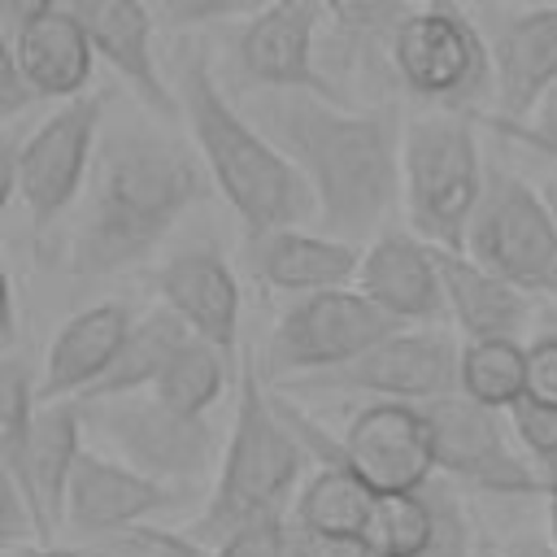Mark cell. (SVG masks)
I'll return each mask as SVG.
<instances>
[{"mask_svg":"<svg viewBox=\"0 0 557 557\" xmlns=\"http://www.w3.org/2000/svg\"><path fill=\"white\" fill-rule=\"evenodd\" d=\"M252 117L296 161L322 231L370 239L400 200V135L392 109H344L318 91H270Z\"/></svg>","mask_w":557,"mask_h":557,"instance_id":"cell-1","label":"cell"},{"mask_svg":"<svg viewBox=\"0 0 557 557\" xmlns=\"http://www.w3.org/2000/svg\"><path fill=\"white\" fill-rule=\"evenodd\" d=\"M87 209L70 244V270L78 278H109L144 261L178 218L209 191L200 152L157 131L117 126L100 139Z\"/></svg>","mask_w":557,"mask_h":557,"instance_id":"cell-2","label":"cell"},{"mask_svg":"<svg viewBox=\"0 0 557 557\" xmlns=\"http://www.w3.org/2000/svg\"><path fill=\"white\" fill-rule=\"evenodd\" d=\"M178 100L191 144L213 187L239 218L244 235L292 226L313 213V191L296 161L261 131L252 113L235 109L200 48H187L178 57Z\"/></svg>","mask_w":557,"mask_h":557,"instance_id":"cell-3","label":"cell"},{"mask_svg":"<svg viewBox=\"0 0 557 557\" xmlns=\"http://www.w3.org/2000/svg\"><path fill=\"white\" fill-rule=\"evenodd\" d=\"M305 457H309L305 440L283 418L257 361L244 352L235 422H231V435L218 457L213 496L191 535L205 548H213L244 527H257L265 518H287L292 500L305 483Z\"/></svg>","mask_w":557,"mask_h":557,"instance_id":"cell-4","label":"cell"},{"mask_svg":"<svg viewBox=\"0 0 557 557\" xmlns=\"http://www.w3.org/2000/svg\"><path fill=\"white\" fill-rule=\"evenodd\" d=\"M487 165L470 109H426L400 135V200L409 226L435 248H466Z\"/></svg>","mask_w":557,"mask_h":557,"instance_id":"cell-5","label":"cell"},{"mask_svg":"<svg viewBox=\"0 0 557 557\" xmlns=\"http://www.w3.org/2000/svg\"><path fill=\"white\" fill-rule=\"evenodd\" d=\"M104 104V91H83L65 100L52 117H44L26 139H9L0 148V200H22L35 226L61 218L91 178Z\"/></svg>","mask_w":557,"mask_h":557,"instance_id":"cell-6","label":"cell"},{"mask_svg":"<svg viewBox=\"0 0 557 557\" xmlns=\"http://www.w3.org/2000/svg\"><path fill=\"white\" fill-rule=\"evenodd\" d=\"M387 61L405 91L431 109H470L492 87V44L453 4H422L387 35Z\"/></svg>","mask_w":557,"mask_h":557,"instance_id":"cell-7","label":"cell"},{"mask_svg":"<svg viewBox=\"0 0 557 557\" xmlns=\"http://www.w3.org/2000/svg\"><path fill=\"white\" fill-rule=\"evenodd\" d=\"M405 322L379 309L361 287H322L296 296L265 339V374L283 379H309L322 370H335Z\"/></svg>","mask_w":557,"mask_h":557,"instance_id":"cell-8","label":"cell"},{"mask_svg":"<svg viewBox=\"0 0 557 557\" xmlns=\"http://www.w3.org/2000/svg\"><path fill=\"white\" fill-rule=\"evenodd\" d=\"M466 252L522 292L557 300V218L527 178L487 165V183L466 231Z\"/></svg>","mask_w":557,"mask_h":557,"instance_id":"cell-9","label":"cell"},{"mask_svg":"<svg viewBox=\"0 0 557 557\" xmlns=\"http://www.w3.org/2000/svg\"><path fill=\"white\" fill-rule=\"evenodd\" d=\"M422 409L431 418L444 479L466 483L474 492H492V496H527V492L544 496L548 479L518 444L505 409H492L466 396L461 387L422 400Z\"/></svg>","mask_w":557,"mask_h":557,"instance_id":"cell-10","label":"cell"},{"mask_svg":"<svg viewBox=\"0 0 557 557\" xmlns=\"http://www.w3.org/2000/svg\"><path fill=\"white\" fill-rule=\"evenodd\" d=\"M78 405L96 422V431L117 448V457L161 483H196L209 474V461L222 457L213 422L205 413H183L165 405L157 392H126Z\"/></svg>","mask_w":557,"mask_h":557,"instance_id":"cell-11","label":"cell"},{"mask_svg":"<svg viewBox=\"0 0 557 557\" xmlns=\"http://www.w3.org/2000/svg\"><path fill=\"white\" fill-rule=\"evenodd\" d=\"M305 387L318 392H357V396H383V400H431L461 387V339L435 331V326H400L361 357L309 374Z\"/></svg>","mask_w":557,"mask_h":557,"instance_id":"cell-12","label":"cell"},{"mask_svg":"<svg viewBox=\"0 0 557 557\" xmlns=\"http://www.w3.org/2000/svg\"><path fill=\"white\" fill-rule=\"evenodd\" d=\"M339 457L374 492H413L440 474L431 418L418 400H366L339 435Z\"/></svg>","mask_w":557,"mask_h":557,"instance_id":"cell-13","label":"cell"},{"mask_svg":"<svg viewBox=\"0 0 557 557\" xmlns=\"http://www.w3.org/2000/svg\"><path fill=\"white\" fill-rule=\"evenodd\" d=\"M326 9V0H270L265 9H257L235 35V61L244 78L261 91H318L339 100L335 83L313 61Z\"/></svg>","mask_w":557,"mask_h":557,"instance_id":"cell-14","label":"cell"},{"mask_svg":"<svg viewBox=\"0 0 557 557\" xmlns=\"http://www.w3.org/2000/svg\"><path fill=\"white\" fill-rule=\"evenodd\" d=\"M357 287L387 309L392 318H400L405 326H431L440 318H448L444 305V274H440V248L431 239H422L413 226H383L366 252H361V270H357Z\"/></svg>","mask_w":557,"mask_h":557,"instance_id":"cell-15","label":"cell"},{"mask_svg":"<svg viewBox=\"0 0 557 557\" xmlns=\"http://www.w3.org/2000/svg\"><path fill=\"white\" fill-rule=\"evenodd\" d=\"M65 9L83 22L96 57L131 83L135 100L174 122L183 113V100L178 91L165 83L161 65H157V52H152V9L148 0H65Z\"/></svg>","mask_w":557,"mask_h":557,"instance_id":"cell-16","label":"cell"},{"mask_svg":"<svg viewBox=\"0 0 557 557\" xmlns=\"http://www.w3.org/2000/svg\"><path fill=\"white\" fill-rule=\"evenodd\" d=\"M157 292H161V305H170L191 335L218 344L226 357L239 361V318H244L239 278L213 244L178 248L157 270Z\"/></svg>","mask_w":557,"mask_h":557,"instance_id":"cell-17","label":"cell"},{"mask_svg":"<svg viewBox=\"0 0 557 557\" xmlns=\"http://www.w3.org/2000/svg\"><path fill=\"white\" fill-rule=\"evenodd\" d=\"M170 500H174L170 483L144 474L126 457L83 448V457L70 474V492H65V527L83 540H96L104 531L144 522L148 513H161Z\"/></svg>","mask_w":557,"mask_h":557,"instance_id":"cell-18","label":"cell"},{"mask_svg":"<svg viewBox=\"0 0 557 557\" xmlns=\"http://www.w3.org/2000/svg\"><path fill=\"white\" fill-rule=\"evenodd\" d=\"M361 244L339 239L331 231H305L300 222L274 226L261 235H244V261L252 278H261L274 292L305 296L322 287H348L361 270Z\"/></svg>","mask_w":557,"mask_h":557,"instance_id":"cell-19","label":"cell"},{"mask_svg":"<svg viewBox=\"0 0 557 557\" xmlns=\"http://www.w3.org/2000/svg\"><path fill=\"white\" fill-rule=\"evenodd\" d=\"M496 117H527L557 87V0L531 4L492 35Z\"/></svg>","mask_w":557,"mask_h":557,"instance_id":"cell-20","label":"cell"},{"mask_svg":"<svg viewBox=\"0 0 557 557\" xmlns=\"http://www.w3.org/2000/svg\"><path fill=\"white\" fill-rule=\"evenodd\" d=\"M135 326V313L122 300H96L78 309L70 322L48 344L44 374H39V396L44 400H78L117 357Z\"/></svg>","mask_w":557,"mask_h":557,"instance_id":"cell-21","label":"cell"},{"mask_svg":"<svg viewBox=\"0 0 557 557\" xmlns=\"http://www.w3.org/2000/svg\"><path fill=\"white\" fill-rule=\"evenodd\" d=\"M83 405L78 400H39L30 435L22 444V453L13 461H0L4 474H13L35 500L39 509L52 518V527L65 522V492H70V474L83 457Z\"/></svg>","mask_w":557,"mask_h":557,"instance_id":"cell-22","label":"cell"},{"mask_svg":"<svg viewBox=\"0 0 557 557\" xmlns=\"http://www.w3.org/2000/svg\"><path fill=\"white\" fill-rule=\"evenodd\" d=\"M440 274H444L448 318L466 339L522 335V326L531 322V292L500 278L466 248H440Z\"/></svg>","mask_w":557,"mask_h":557,"instance_id":"cell-23","label":"cell"},{"mask_svg":"<svg viewBox=\"0 0 557 557\" xmlns=\"http://www.w3.org/2000/svg\"><path fill=\"white\" fill-rule=\"evenodd\" d=\"M17 65L26 70V78L35 83V91L44 100H74L83 96L87 78H91V65L100 61L83 22L61 4L35 22H26L22 30L4 35Z\"/></svg>","mask_w":557,"mask_h":557,"instance_id":"cell-24","label":"cell"},{"mask_svg":"<svg viewBox=\"0 0 557 557\" xmlns=\"http://www.w3.org/2000/svg\"><path fill=\"white\" fill-rule=\"evenodd\" d=\"M374 496L379 492L344 457H326L305 474L292 500V522L313 540H361Z\"/></svg>","mask_w":557,"mask_h":557,"instance_id":"cell-25","label":"cell"},{"mask_svg":"<svg viewBox=\"0 0 557 557\" xmlns=\"http://www.w3.org/2000/svg\"><path fill=\"white\" fill-rule=\"evenodd\" d=\"M191 331H187V322L170 309V305H161V309H152V313H144L135 326H131V335H126V344L117 348V357L109 361V370L78 396V400H100V396H126V392H148L157 379H161V370L170 366V357L183 348V339H187Z\"/></svg>","mask_w":557,"mask_h":557,"instance_id":"cell-26","label":"cell"},{"mask_svg":"<svg viewBox=\"0 0 557 557\" xmlns=\"http://www.w3.org/2000/svg\"><path fill=\"white\" fill-rule=\"evenodd\" d=\"M231 383H239V361L226 357L218 344L187 335L183 348L170 357V366L161 370V379L148 392H157L165 405H174L183 413H209L226 396Z\"/></svg>","mask_w":557,"mask_h":557,"instance_id":"cell-27","label":"cell"},{"mask_svg":"<svg viewBox=\"0 0 557 557\" xmlns=\"http://www.w3.org/2000/svg\"><path fill=\"white\" fill-rule=\"evenodd\" d=\"M461 392L492 409H509L527 392V344L518 335L461 339Z\"/></svg>","mask_w":557,"mask_h":557,"instance_id":"cell-28","label":"cell"},{"mask_svg":"<svg viewBox=\"0 0 557 557\" xmlns=\"http://www.w3.org/2000/svg\"><path fill=\"white\" fill-rule=\"evenodd\" d=\"M431 527H435V513H431L426 487L379 492L370 522L361 531V544L370 548V557H426Z\"/></svg>","mask_w":557,"mask_h":557,"instance_id":"cell-29","label":"cell"},{"mask_svg":"<svg viewBox=\"0 0 557 557\" xmlns=\"http://www.w3.org/2000/svg\"><path fill=\"white\" fill-rule=\"evenodd\" d=\"M39 400L44 396H39L35 370L17 352H4L0 361V461H13L22 453Z\"/></svg>","mask_w":557,"mask_h":557,"instance_id":"cell-30","label":"cell"},{"mask_svg":"<svg viewBox=\"0 0 557 557\" xmlns=\"http://www.w3.org/2000/svg\"><path fill=\"white\" fill-rule=\"evenodd\" d=\"M87 548H100L109 557H209V548L196 535H178L148 522H126L117 531H104Z\"/></svg>","mask_w":557,"mask_h":557,"instance_id":"cell-31","label":"cell"},{"mask_svg":"<svg viewBox=\"0 0 557 557\" xmlns=\"http://www.w3.org/2000/svg\"><path fill=\"white\" fill-rule=\"evenodd\" d=\"M426 496H431V513H435V527H431V544H426V557H474L479 544H474V531H470V518L453 492V479L440 483V474L426 483Z\"/></svg>","mask_w":557,"mask_h":557,"instance_id":"cell-32","label":"cell"},{"mask_svg":"<svg viewBox=\"0 0 557 557\" xmlns=\"http://www.w3.org/2000/svg\"><path fill=\"white\" fill-rule=\"evenodd\" d=\"M35 540H52V518L13 474L0 470V548L35 544Z\"/></svg>","mask_w":557,"mask_h":557,"instance_id":"cell-33","label":"cell"},{"mask_svg":"<svg viewBox=\"0 0 557 557\" xmlns=\"http://www.w3.org/2000/svg\"><path fill=\"white\" fill-rule=\"evenodd\" d=\"M505 413H509V426H513L518 444L527 448V457L540 470L548 461H557V405H544L535 396H518Z\"/></svg>","mask_w":557,"mask_h":557,"instance_id":"cell-34","label":"cell"},{"mask_svg":"<svg viewBox=\"0 0 557 557\" xmlns=\"http://www.w3.org/2000/svg\"><path fill=\"white\" fill-rule=\"evenodd\" d=\"M152 4L165 26L191 30V26H209V22H226V17H252L270 0H152Z\"/></svg>","mask_w":557,"mask_h":557,"instance_id":"cell-35","label":"cell"},{"mask_svg":"<svg viewBox=\"0 0 557 557\" xmlns=\"http://www.w3.org/2000/svg\"><path fill=\"white\" fill-rule=\"evenodd\" d=\"M335 13V26L348 30L352 39H379L392 35L396 22L405 17V0H326Z\"/></svg>","mask_w":557,"mask_h":557,"instance_id":"cell-36","label":"cell"},{"mask_svg":"<svg viewBox=\"0 0 557 557\" xmlns=\"http://www.w3.org/2000/svg\"><path fill=\"white\" fill-rule=\"evenodd\" d=\"M492 126L505 131L509 139H518V144H527V148H535V152L557 161V87L527 117H492Z\"/></svg>","mask_w":557,"mask_h":557,"instance_id":"cell-37","label":"cell"},{"mask_svg":"<svg viewBox=\"0 0 557 557\" xmlns=\"http://www.w3.org/2000/svg\"><path fill=\"white\" fill-rule=\"evenodd\" d=\"M292 518H265L257 527H244L235 535H226L222 544H213V557H278V544L287 535Z\"/></svg>","mask_w":557,"mask_h":557,"instance_id":"cell-38","label":"cell"},{"mask_svg":"<svg viewBox=\"0 0 557 557\" xmlns=\"http://www.w3.org/2000/svg\"><path fill=\"white\" fill-rule=\"evenodd\" d=\"M544 405H557V331L535 335L527 344V392Z\"/></svg>","mask_w":557,"mask_h":557,"instance_id":"cell-39","label":"cell"},{"mask_svg":"<svg viewBox=\"0 0 557 557\" xmlns=\"http://www.w3.org/2000/svg\"><path fill=\"white\" fill-rule=\"evenodd\" d=\"M35 100H44V96L35 91V83L26 78V70L17 65V57H13L9 39H4V48H0V117H17Z\"/></svg>","mask_w":557,"mask_h":557,"instance_id":"cell-40","label":"cell"},{"mask_svg":"<svg viewBox=\"0 0 557 557\" xmlns=\"http://www.w3.org/2000/svg\"><path fill=\"white\" fill-rule=\"evenodd\" d=\"M61 4H65V0H0V22H4V35L22 30L26 22H35V17H44V13L61 9Z\"/></svg>","mask_w":557,"mask_h":557,"instance_id":"cell-41","label":"cell"},{"mask_svg":"<svg viewBox=\"0 0 557 557\" xmlns=\"http://www.w3.org/2000/svg\"><path fill=\"white\" fill-rule=\"evenodd\" d=\"M17 322H22V296H17V283L9 278L4 283V352H17Z\"/></svg>","mask_w":557,"mask_h":557,"instance_id":"cell-42","label":"cell"},{"mask_svg":"<svg viewBox=\"0 0 557 557\" xmlns=\"http://www.w3.org/2000/svg\"><path fill=\"white\" fill-rule=\"evenodd\" d=\"M313 557H370V548L361 540H313L309 535Z\"/></svg>","mask_w":557,"mask_h":557,"instance_id":"cell-43","label":"cell"},{"mask_svg":"<svg viewBox=\"0 0 557 557\" xmlns=\"http://www.w3.org/2000/svg\"><path fill=\"white\" fill-rule=\"evenodd\" d=\"M0 557H83V548H57L48 540H35V544H9Z\"/></svg>","mask_w":557,"mask_h":557,"instance_id":"cell-44","label":"cell"},{"mask_svg":"<svg viewBox=\"0 0 557 557\" xmlns=\"http://www.w3.org/2000/svg\"><path fill=\"white\" fill-rule=\"evenodd\" d=\"M287 518H292V513H287ZM278 557H313L309 535H305L296 522H287V535H283V544H278Z\"/></svg>","mask_w":557,"mask_h":557,"instance_id":"cell-45","label":"cell"},{"mask_svg":"<svg viewBox=\"0 0 557 557\" xmlns=\"http://www.w3.org/2000/svg\"><path fill=\"white\" fill-rule=\"evenodd\" d=\"M544 505H548V531H553V544H557V487H544Z\"/></svg>","mask_w":557,"mask_h":557,"instance_id":"cell-46","label":"cell"},{"mask_svg":"<svg viewBox=\"0 0 557 557\" xmlns=\"http://www.w3.org/2000/svg\"><path fill=\"white\" fill-rule=\"evenodd\" d=\"M544 479H548V487H557V461L544 466Z\"/></svg>","mask_w":557,"mask_h":557,"instance_id":"cell-47","label":"cell"},{"mask_svg":"<svg viewBox=\"0 0 557 557\" xmlns=\"http://www.w3.org/2000/svg\"><path fill=\"white\" fill-rule=\"evenodd\" d=\"M474 557H505V553H496V548H487V544H479V553Z\"/></svg>","mask_w":557,"mask_h":557,"instance_id":"cell-48","label":"cell"},{"mask_svg":"<svg viewBox=\"0 0 557 557\" xmlns=\"http://www.w3.org/2000/svg\"><path fill=\"white\" fill-rule=\"evenodd\" d=\"M83 557H109V553H100V548H83Z\"/></svg>","mask_w":557,"mask_h":557,"instance_id":"cell-49","label":"cell"},{"mask_svg":"<svg viewBox=\"0 0 557 557\" xmlns=\"http://www.w3.org/2000/svg\"><path fill=\"white\" fill-rule=\"evenodd\" d=\"M527 4H553V0H527Z\"/></svg>","mask_w":557,"mask_h":557,"instance_id":"cell-50","label":"cell"}]
</instances>
